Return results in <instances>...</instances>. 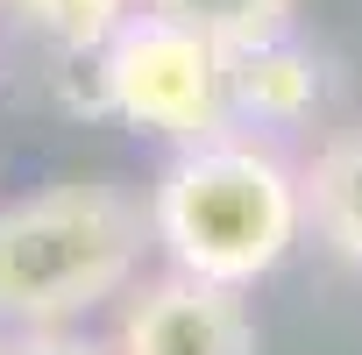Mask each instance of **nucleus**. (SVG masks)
Listing matches in <instances>:
<instances>
[{"instance_id":"1","label":"nucleus","mask_w":362,"mask_h":355,"mask_svg":"<svg viewBox=\"0 0 362 355\" xmlns=\"http://www.w3.org/2000/svg\"><path fill=\"white\" fill-rule=\"evenodd\" d=\"M142 214H149V249L163 256L170 277L221 284L242 298L270 270H284V256L305 242L298 163L270 135L242 128L170 149L142 192Z\"/></svg>"},{"instance_id":"2","label":"nucleus","mask_w":362,"mask_h":355,"mask_svg":"<svg viewBox=\"0 0 362 355\" xmlns=\"http://www.w3.org/2000/svg\"><path fill=\"white\" fill-rule=\"evenodd\" d=\"M149 214L121 178H64L0 206V334L86 327L142 284Z\"/></svg>"},{"instance_id":"3","label":"nucleus","mask_w":362,"mask_h":355,"mask_svg":"<svg viewBox=\"0 0 362 355\" xmlns=\"http://www.w3.org/2000/svg\"><path fill=\"white\" fill-rule=\"evenodd\" d=\"M93 100L149 142H206L228 128V50L135 8L93 57Z\"/></svg>"},{"instance_id":"4","label":"nucleus","mask_w":362,"mask_h":355,"mask_svg":"<svg viewBox=\"0 0 362 355\" xmlns=\"http://www.w3.org/2000/svg\"><path fill=\"white\" fill-rule=\"evenodd\" d=\"M107 348L114 355H256V313L242 291L163 270L121 298Z\"/></svg>"},{"instance_id":"5","label":"nucleus","mask_w":362,"mask_h":355,"mask_svg":"<svg viewBox=\"0 0 362 355\" xmlns=\"http://www.w3.org/2000/svg\"><path fill=\"white\" fill-rule=\"evenodd\" d=\"M320 107H327V57L298 29L228 50V128L277 142V135L305 128Z\"/></svg>"},{"instance_id":"6","label":"nucleus","mask_w":362,"mask_h":355,"mask_svg":"<svg viewBox=\"0 0 362 355\" xmlns=\"http://www.w3.org/2000/svg\"><path fill=\"white\" fill-rule=\"evenodd\" d=\"M298 192H305V235L362 270V128L327 135L298 163Z\"/></svg>"},{"instance_id":"7","label":"nucleus","mask_w":362,"mask_h":355,"mask_svg":"<svg viewBox=\"0 0 362 355\" xmlns=\"http://www.w3.org/2000/svg\"><path fill=\"white\" fill-rule=\"evenodd\" d=\"M135 8H142V0H0V15H15L43 50L78 57V64H86Z\"/></svg>"},{"instance_id":"8","label":"nucleus","mask_w":362,"mask_h":355,"mask_svg":"<svg viewBox=\"0 0 362 355\" xmlns=\"http://www.w3.org/2000/svg\"><path fill=\"white\" fill-rule=\"evenodd\" d=\"M142 8L177 22V29H192V36H206L214 50H242V43L284 36L298 0H142Z\"/></svg>"},{"instance_id":"9","label":"nucleus","mask_w":362,"mask_h":355,"mask_svg":"<svg viewBox=\"0 0 362 355\" xmlns=\"http://www.w3.org/2000/svg\"><path fill=\"white\" fill-rule=\"evenodd\" d=\"M0 355H114L86 327H43V334H0Z\"/></svg>"}]
</instances>
